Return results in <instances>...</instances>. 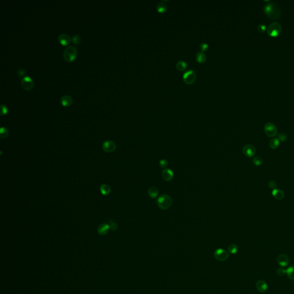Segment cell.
I'll use <instances>...</instances> for the list:
<instances>
[{
    "label": "cell",
    "mask_w": 294,
    "mask_h": 294,
    "mask_svg": "<svg viewBox=\"0 0 294 294\" xmlns=\"http://www.w3.org/2000/svg\"><path fill=\"white\" fill-rule=\"evenodd\" d=\"M161 175L163 179L166 181H170L173 179L174 176L173 171L168 168H166L163 170L161 173Z\"/></svg>",
    "instance_id": "12"
},
{
    "label": "cell",
    "mask_w": 294,
    "mask_h": 294,
    "mask_svg": "<svg viewBox=\"0 0 294 294\" xmlns=\"http://www.w3.org/2000/svg\"><path fill=\"white\" fill-rule=\"evenodd\" d=\"M0 133H1V138H5L8 136L9 131H8L7 128H6L5 127H2L1 128Z\"/></svg>",
    "instance_id": "26"
},
{
    "label": "cell",
    "mask_w": 294,
    "mask_h": 294,
    "mask_svg": "<svg viewBox=\"0 0 294 294\" xmlns=\"http://www.w3.org/2000/svg\"><path fill=\"white\" fill-rule=\"evenodd\" d=\"M276 272L279 276H283L286 274V270L283 267H280L277 269Z\"/></svg>",
    "instance_id": "29"
},
{
    "label": "cell",
    "mask_w": 294,
    "mask_h": 294,
    "mask_svg": "<svg viewBox=\"0 0 294 294\" xmlns=\"http://www.w3.org/2000/svg\"><path fill=\"white\" fill-rule=\"evenodd\" d=\"M268 186L270 189H275V187H276V183L275 182V181L274 180H271L268 183Z\"/></svg>",
    "instance_id": "35"
},
{
    "label": "cell",
    "mask_w": 294,
    "mask_h": 294,
    "mask_svg": "<svg viewBox=\"0 0 294 294\" xmlns=\"http://www.w3.org/2000/svg\"><path fill=\"white\" fill-rule=\"evenodd\" d=\"M8 112V107L5 105H1V114L4 115L5 114Z\"/></svg>",
    "instance_id": "32"
},
{
    "label": "cell",
    "mask_w": 294,
    "mask_h": 294,
    "mask_svg": "<svg viewBox=\"0 0 294 294\" xmlns=\"http://www.w3.org/2000/svg\"><path fill=\"white\" fill-rule=\"evenodd\" d=\"M187 65L186 62H185L184 61H183V60L179 61L176 64V68L179 71H184L187 68Z\"/></svg>",
    "instance_id": "24"
},
{
    "label": "cell",
    "mask_w": 294,
    "mask_h": 294,
    "mask_svg": "<svg viewBox=\"0 0 294 294\" xmlns=\"http://www.w3.org/2000/svg\"><path fill=\"white\" fill-rule=\"evenodd\" d=\"M257 29L259 32H263L266 30V27L265 25L263 24H259L258 26H257Z\"/></svg>",
    "instance_id": "34"
},
{
    "label": "cell",
    "mask_w": 294,
    "mask_h": 294,
    "mask_svg": "<svg viewBox=\"0 0 294 294\" xmlns=\"http://www.w3.org/2000/svg\"><path fill=\"white\" fill-rule=\"evenodd\" d=\"M287 139H288L287 135L285 133H284V132H281V133L279 134L278 139L279 140L280 142H286L287 140Z\"/></svg>",
    "instance_id": "28"
},
{
    "label": "cell",
    "mask_w": 294,
    "mask_h": 294,
    "mask_svg": "<svg viewBox=\"0 0 294 294\" xmlns=\"http://www.w3.org/2000/svg\"><path fill=\"white\" fill-rule=\"evenodd\" d=\"M77 50L76 48L73 46H67L63 52V57L68 62L74 60L76 57Z\"/></svg>",
    "instance_id": "3"
},
{
    "label": "cell",
    "mask_w": 294,
    "mask_h": 294,
    "mask_svg": "<svg viewBox=\"0 0 294 294\" xmlns=\"http://www.w3.org/2000/svg\"><path fill=\"white\" fill-rule=\"evenodd\" d=\"M286 274L291 280L294 281V266H291L287 269Z\"/></svg>",
    "instance_id": "21"
},
{
    "label": "cell",
    "mask_w": 294,
    "mask_h": 294,
    "mask_svg": "<svg viewBox=\"0 0 294 294\" xmlns=\"http://www.w3.org/2000/svg\"><path fill=\"white\" fill-rule=\"evenodd\" d=\"M172 204V199L168 195L163 194L159 197L157 200V205L161 210H167L170 209Z\"/></svg>",
    "instance_id": "2"
},
{
    "label": "cell",
    "mask_w": 294,
    "mask_h": 294,
    "mask_svg": "<svg viewBox=\"0 0 294 294\" xmlns=\"http://www.w3.org/2000/svg\"><path fill=\"white\" fill-rule=\"evenodd\" d=\"M277 262L279 266L282 267H285L289 264L290 259L287 255L285 253H282L277 257Z\"/></svg>",
    "instance_id": "11"
},
{
    "label": "cell",
    "mask_w": 294,
    "mask_h": 294,
    "mask_svg": "<svg viewBox=\"0 0 294 294\" xmlns=\"http://www.w3.org/2000/svg\"><path fill=\"white\" fill-rule=\"evenodd\" d=\"M60 102L65 106H70L73 103V98L70 95H63L60 98Z\"/></svg>",
    "instance_id": "16"
},
{
    "label": "cell",
    "mask_w": 294,
    "mask_h": 294,
    "mask_svg": "<svg viewBox=\"0 0 294 294\" xmlns=\"http://www.w3.org/2000/svg\"><path fill=\"white\" fill-rule=\"evenodd\" d=\"M264 132L267 136L274 137L277 134V128L274 123H268L264 126Z\"/></svg>",
    "instance_id": "6"
},
{
    "label": "cell",
    "mask_w": 294,
    "mask_h": 294,
    "mask_svg": "<svg viewBox=\"0 0 294 294\" xmlns=\"http://www.w3.org/2000/svg\"><path fill=\"white\" fill-rule=\"evenodd\" d=\"M282 30V26L277 22L271 23L267 29L268 35L272 37H276L278 36Z\"/></svg>",
    "instance_id": "4"
},
{
    "label": "cell",
    "mask_w": 294,
    "mask_h": 294,
    "mask_svg": "<svg viewBox=\"0 0 294 294\" xmlns=\"http://www.w3.org/2000/svg\"><path fill=\"white\" fill-rule=\"evenodd\" d=\"M266 14L272 19H277L280 15V8L276 2H271L266 5L264 8Z\"/></svg>",
    "instance_id": "1"
},
{
    "label": "cell",
    "mask_w": 294,
    "mask_h": 294,
    "mask_svg": "<svg viewBox=\"0 0 294 294\" xmlns=\"http://www.w3.org/2000/svg\"><path fill=\"white\" fill-rule=\"evenodd\" d=\"M59 41L63 46H67L71 42L70 36L66 33H61L58 36Z\"/></svg>",
    "instance_id": "14"
},
{
    "label": "cell",
    "mask_w": 294,
    "mask_h": 294,
    "mask_svg": "<svg viewBox=\"0 0 294 294\" xmlns=\"http://www.w3.org/2000/svg\"><path fill=\"white\" fill-rule=\"evenodd\" d=\"M167 5L165 3H164L163 2H161L159 3L158 6H157V10H158V12H159L160 13H165L167 10Z\"/></svg>",
    "instance_id": "23"
},
{
    "label": "cell",
    "mask_w": 294,
    "mask_h": 294,
    "mask_svg": "<svg viewBox=\"0 0 294 294\" xmlns=\"http://www.w3.org/2000/svg\"><path fill=\"white\" fill-rule=\"evenodd\" d=\"M72 40L75 44H79L81 42V37L79 35H75L73 36Z\"/></svg>",
    "instance_id": "30"
},
{
    "label": "cell",
    "mask_w": 294,
    "mask_h": 294,
    "mask_svg": "<svg viewBox=\"0 0 294 294\" xmlns=\"http://www.w3.org/2000/svg\"><path fill=\"white\" fill-rule=\"evenodd\" d=\"M256 287L260 293H265L268 290V285L264 280H259L256 282Z\"/></svg>",
    "instance_id": "13"
},
{
    "label": "cell",
    "mask_w": 294,
    "mask_h": 294,
    "mask_svg": "<svg viewBox=\"0 0 294 294\" xmlns=\"http://www.w3.org/2000/svg\"><path fill=\"white\" fill-rule=\"evenodd\" d=\"M228 250L229 253L234 255V254H236L238 252V248L237 245H236L234 244H230L228 247Z\"/></svg>",
    "instance_id": "25"
},
{
    "label": "cell",
    "mask_w": 294,
    "mask_h": 294,
    "mask_svg": "<svg viewBox=\"0 0 294 294\" xmlns=\"http://www.w3.org/2000/svg\"><path fill=\"white\" fill-rule=\"evenodd\" d=\"M196 77H197L196 74L193 70H189L184 74L183 76V79L185 83L191 85L195 81Z\"/></svg>",
    "instance_id": "5"
},
{
    "label": "cell",
    "mask_w": 294,
    "mask_h": 294,
    "mask_svg": "<svg viewBox=\"0 0 294 294\" xmlns=\"http://www.w3.org/2000/svg\"><path fill=\"white\" fill-rule=\"evenodd\" d=\"M17 73H18V74L20 75V76H23V75H24L25 74V69L22 68H18V70H17Z\"/></svg>",
    "instance_id": "37"
},
{
    "label": "cell",
    "mask_w": 294,
    "mask_h": 294,
    "mask_svg": "<svg viewBox=\"0 0 294 294\" xmlns=\"http://www.w3.org/2000/svg\"><path fill=\"white\" fill-rule=\"evenodd\" d=\"M148 193L149 196L151 198L155 199V198H156L158 196L159 191H158V189L156 187H150L148 191Z\"/></svg>",
    "instance_id": "19"
},
{
    "label": "cell",
    "mask_w": 294,
    "mask_h": 294,
    "mask_svg": "<svg viewBox=\"0 0 294 294\" xmlns=\"http://www.w3.org/2000/svg\"><path fill=\"white\" fill-rule=\"evenodd\" d=\"M252 162L256 166H259L263 164V159L257 156L253 159Z\"/></svg>",
    "instance_id": "27"
},
{
    "label": "cell",
    "mask_w": 294,
    "mask_h": 294,
    "mask_svg": "<svg viewBox=\"0 0 294 294\" xmlns=\"http://www.w3.org/2000/svg\"><path fill=\"white\" fill-rule=\"evenodd\" d=\"M99 190L101 193L103 195H108L111 192V188L110 187V186L105 184L101 185L99 187Z\"/></svg>",
    "instance_id": "18"
},
{
    "label": "cell",
    "mask_w": 294,
    "mask_h": 294,
    "mask_svg": "<svg viewBox=\"0 0 294 294\" xmlns=\"http://www.w3.org/2000/svg\"><path fill=\"white\" fill-rule=\"evenodd\" d=\"M102 148L105 152L111 153L114 152L116 148V145L111 140H107L103 143Z\"/></svg>",
    "instance_id": "10"
},
{
    "label": "cell",
    "mask_w": 294,
    "mask_h": 294,
    "mask_svg": "<svg viewBox=\"0 0 294 294\" xmlns=\"http://www.w3.org/2000/svg\"><path fill=\"white\" fill-rule=\"evenodd\" d=\"M168 161L167 160H166V159H162L160 161H159L160 167L161 168H166L168 166Z\"/></svg>",
    "instance_id": "31"
},
{
    "label": "cell",
    "mask_w": 294,
    "mask_h": 294,
    "mask_svg": "<svg viewBox=\"0 0 294 294\" xmlns=\"http://www.w3.org/2000/svg\"><path fill=\"white\" fill-rule=\"evenodd\" d=\"M21 83L23 87L27 90H31L33 87V81L30 76H25L23 77L21 79Z\"/></svg>",
    "instance_id": "9"
},
{
    "label": "cell",
    "mask_w": 294,
    "mask_h": 294,
    "mask_svg": "<svg viewBox=\"0 0 294 294\" xmlns=\"http://www.w3.org/2000/svg\"><path fill=\"white\" fill-rule=\"evenodd\" d=\"M214 255L218 261H224L226 260L229 257L228 252L221 248L217 249L214 252Z\"/></svg>",
    "instance_id": "7"
},
{
    "label": "cell",
    "mask_w": 294,
    "mask_h": 294,
    "mask_svg": "<svg viewBox=\"0 0 294 294\" xmlns=\"http://www.w3.org/2000/svg\"><path fill=\"white\" fill-rule=\"evenodd\" d=\"M199 48L202 52L206 51L208 49V45L206 43H202L199 46Z\"/></svg>",
    "instance_id": "33"
},
{
    "label": "cell",
    "mask_w": 294,
    "mask_h": 294,
    "mask_svg": "<svg viewBox=\"0 0 294 294\" xmlns=\"http://www.w3.org/2000/svg\"><path fill=\"white\" fill-rule=\"evenodd\" d=\"M279 144H280L279 140L277 138H274L270 141L269 147L271 148L273 150H276L279 146Z\"/></svg>",
    "instance_id": "22"
},
{
    "label": "cell",
    "mask_w": 294,
    "mask_h": 294,
    "mask_svg": "<svg viewBox=\"0 0 294 294\" xmlns=\"http://www.w3.org/2000/svg\"><path fill=\"white\" fill-rule=\"evenodd\" d=\"M110 229L112 230H116L118 228V225H117L116 223H114V222H113V223H111L110 224Z\"/></svg>",
    "instance_id": "36"
},
{
    "label": "cell",
    "mask_w": 294,
    "mask_h": 294,
    "mask_svg": "<svg viewBox=\"0 0 294 294\" xmlns=\"http://www.w3.org/2000/svg\"><path fill=\"white\" fill-rule=\"evenodd\" d=\"M242 152L244 155L247 156V158H250L255 155L256 153V148H255L254 146L250 144H248L245 145L243 147Z\"/></svg>",
    "instance_id": "8"
},
{
    "label": "cell",
    "mask_w": 294,
    "mask_h": 294,
    "mask_svg": "<svg viewBox=\"0 0 294 294\" xmlns=\"http://www.w3.org/2000/svg\"><path fill=\"white\" fill-rule=\"evenodd\" d=\"M196 60L199 63H203L206 60L205 54L203 52H198L196 54Z\"/></svg>",
    "instance_id": "20"
},
{
    "label": "cell",
    "mask_w": 294,
    "mask_h": 294,
    "mask_svg": "<svg viewBox=\"0 0 294 294\" xmlns=\"http://www.w3.org/2000/svg\"><path fill=\"white\" fill-rule=\"evenodd\" d=\"M272 194L275 199L277 200H282L285 197L283 191L280 189H274L272 192Z\"/></svg>",
    "instance_id": "17"
},
{
    "label": "cell",
    "mask_w": 294,
    "mask_h": 294,
    "mask_svg": "<svg viewBox=\"0 0 294 294\" xmlns=\"http://www.w3.org/2000/svg\"><path fill=\"white\" fill-rule=\"evenodd\" d=\"M110 229V226L107 224H102L99 226L98 228V233L101 235L104 236L106 234Z\"/></svg>",
    "instance_id": "15"
}]
</instances>
